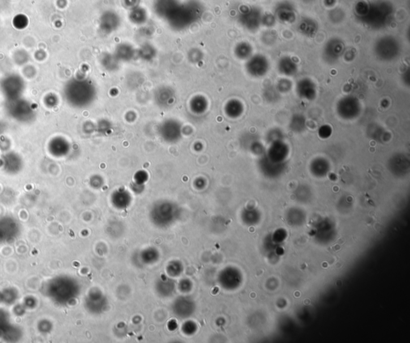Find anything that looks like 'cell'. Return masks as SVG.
Masks as SVG:
<instances>
[{
  "instance_id": "obj_22",
  "label": "cell",
  "mask_w": 410,
  "mask_h": 343,
  "mask_svg": "<svg viewBox=\"0 0 410 343\" xmlns=\"http://www.w3.org/2000/svg\"><path fill=\"white\" fill-rule=\"evenodd\" d=\"M280 92L277 91L276 87H268L264 91V97L265 100L269 102H275L280 98Z\"/></svg>"
},
{
  "instance_id": "obj_12",
  "label": "cell",
  "mask_w": 410,
  "mask_h": 343,
  "mask_svg": "<svg viewBox=\"0 0 410 343\" xmlns=\"http://www.w3.org/2000/svg\"><path fill=\"white\" fill-rule=\"evenodd\" d=\"M297 31L302 36L313 38L318 31V23L311 17H304L298 23Z\"/></svg>"
},
{
  "instance_id": "obj_28",
  "label": "cell",
  "mask_w": 410,
  "mask_h": 343,
  "mask_svg": "<svg viewBox=\"0 0 410 343\" xmlns=\"http://www.w3.org/2000/svg\"><path fill=\"white\" fill-rule=\"evenodd\" d=\"M343 55H345V59H346V60L350 62V61L353 60L354 58H355V52H354V50H352V49L350 50H347V51L345 50Z\"/></svg>"
},
{
  "instance_id": "obj_5",
  "label": "cell",
  "mask_w": 410,
  "mask_h": 343,
  "mask_svg": "<svg viewBox=\"0 0 410 343\" xmlns=\"http://www.w3.org/2000/svg\"><path fill=\"white\" fill-rule=\"evenodd\" d=\"M361 106L357 98L353 96L344 97L337 104V112L345 120H352L360 115Z\"/></svg>"
},
{
  "instance_id": "obj_15",
  "label": "cell",
  "mask_w": 410,
  "mask_h": 343,
  "mask_svg": "<svg viewBox=\"0 0 410 343\" xmlns=\"http://www.w3.org/2000/svg\"><path fill=\"white\" fill-rule=\"evenodd\" d=\"M288 153H289V147L287 144L284 143L283 140H281V141L276 142V143L270 144L268 155L272 159L274 158L276 160L278 158H283L287 155Z\"/></svg>"
},
{
  "instance_id": "obj_29",
  "label": "cell",
  "mask_w": 410,
  "mask_h": 343,
  "mask_svg": "<svg viewBox=\"0 0 410 343\" xmlns=\"http://www.w3.org/2000/svg\"><path fill=\"white\" fill-rule=\"evenodd\" d=\"M337 0H324V4L328 8H333L335 6Z\"/></svg>"
},
{
  "instance_id": "obj_6",
  "label": "cell",
  "mask_w": 410,
  "mask_h": 343,
  "mask_svg": "<svg viewBox=\"0 0 410 343\" xmlns=\"http://www.w3.org/2000/svg\"><path fill=\"white\" fill-rule=\"evenodd\" d=\"M346 50L345 44L339 38H331L323 48L322 58L329 65L335 64Z\"/></svg>"
},
{
  "instance_id": "obj_18",
  "label": "cell",
  "mask_w": 410,
  "mask_h": 343,
  "mask_svg": "<svg viewBox=\"0 0 410 343\" xmlns=\"http://www.w3.org/2000/svg\"><path fill=\"white\" fill-rule=\"evenodd\" d=\"M243 110H244L243 105L238 100H230L225 106L226 114L230 118H233V119H235V118L240 116L242 113H243Z\"/></svg>"
},
{
  "instance_id": "obj_14",
  "label": "cell",
  "mask_w": 410,
  "mask_h": 343,
  "mask_svg": "<svg viewBox=\"0 0 410 343\" xmlns=\"http://www.w3.org/2000/svg\"><path fill=\"white\" fill-rule=\"evenodd\" d=\"M178 5L179 2L177 0H156L155 4L156 15L167 19Z\"/></svg>"
},
{
  "instance_id": "obj_13",
  "label": "cell",
  "mask_w": 410,
  "mask_h": 343,
  "mask_svg": "<svg viewBox=\"0 0 410 343\" xmlns=\"http://www.w3.org/2000/svg\"><path fill=\"white\" fill-rule=\"evenodd\" d=\"M277 69L281 75L286 77H290V76H293L297 73V63L291 57L284 56L280 58L278 61Z\"/></svg>"
},
{
  "instance_id": "obj_11",
  "label": "cell",
  "mask_w": 410,
  "mask_h": 343,
  "mask_svg": "<svg viewBox=\"0 0 410 343\" xmlns=\"http://www.w3.org/2000/svg\"><path fill=\"white\" fill-rule=\"evenodd\" d=\"M120 18L117 13L113 10H108L101 15L100 19V27L103 32L110 34L119 27Z\"/></svg>"
},
{
  "instance_id": "obj_16",
  "label": "cell",
  "mask_w": 410,
  "mask_h": 343,
  "mask_svg": "<svg viewBox=\"0 0 410 343\" xmlns=\"http://www.w3.org/2000/svg\"><path fill=\"white\" fill-rule=\"evenodd\" d=\"M135 54L133 48L128 44H123L118 45L115 56L118 60L130 61L132 59Z\"/></svg>"
},
{
  "instance_id": "obj_1",
  "label": "cell",
  "mask_w": 410,
  "mask_h": 343,
  "mask_svg": "<svg viewBox=\"0 0 410 343\" xmlns=\"http://www.w3.org/2000/svg\"><path fill=\"white\" fill-rule=\"evenodd\" d=\"M395 9L389 0H360L354 6L357 22L369 29H385L394 20Z\"/></svg>"
},
{
  "instance_id": "obj_7",
  "label": "cell",
  "mask_w": 410,
  "mask_h": 343,
  "mask_svg": "<svg viewBox=\"0 0 410 343\" xmlns=\"http://www.w3.org/2000/svg\"><path fill=\"white\" fill-rule=\"evenodd\" d=\"M269 61L263 54H252L246 62V71L252 77L261 78L265 76L269 72Z\"/></svg>"
},
{
  "instance_id": "obj_27",
  "label": "cell",
  "mask_w": 410,
  "mask_h": 343,
  "mask_svg": "<svg viewBox=\"0 0 410 343\" xmlns=\"http://www.w3.org/2000/svg\"><path fill=\"white\" fill-rule=\"evenodd\" d=\"M331 127L328 126V125L323 126V127H321L320 130H319V135H320V137L323 138V139H327V138H329V136L331 135Z\"/></svg>"
},
{
  "instance_id": "obj_9",
  "label": "cell",
  "mask_w": 410,
  "mask_h": 343,
  "mask_svg": "<svg viewBox=\"0 0 410 343\" xmlns=\"http://www.w3.org/2000/svg\"><path fill=\"white\" fill-rule=\"evenodd\" d=\"M296 92L301 99L312 101L317 96L316 84L308 78L300 79L296 83Z\"/></svg>"
},
{
  "instance_id": "obj_2",
  "label": "cell",
  "mask_w": 410,
  "mask_h": 343,
  "mask_svg": "<svg viewBox=\"0 0 410 343\" xmlns=\"http://www.w3.org/2000/svg\"><path fill=\"white\" fill-rule=\"evenodd\" d=\"M200 15V6L196 2H187L179 4L167 20L176 30L184 29L194 23Z\"/></svg>"
},
{
  "instance_id": "obj_20",
  "label": "cell",
  "mask_w": 410,
  "mask_h": 343,
  "mask_svg": "<svg viewBox=\"0 0 410 343\" xmlns=\"http://www.w3.org/2000/svg\"><path fill=\"white\" fill-rule=\"evenodd\" d=\"M130 19L135 24H142V23H145L146 19H147V13L145 10L140 6H136L135 8L131 10Z\"/></svg>"
},
{
  "instance_id": "obj_19",
  "label": "cell",
  "mask_w": 410,
  "mask_h": 343,
  "mask_svg": "<svg viewBox=\"0 0 410 343\" xmlns=\"http://www.w3.org/2000/svg\"><path fill=\"white\" fill-rule=\"evenodd\" d=\"M290 127L294 133H301L306 127V120L301 114H294L290 120Z\"/></svg>"
},
{
  "instance_id": "obj_17",
  "label": "cell",
  "mask_w": 410,
  "mask_h": 343,
  "mask_svg": "<svg viewBox=\"0 0 410 343\" xmlns=\"http://www.w3.org/2000/svg\"><path fill=\"white\" fill-rule=\"evenodd\" d=\"M234 53L236 58L241 60H248L252 55V47L247 42H241L235 46Z\"/></svg>"
},
{
  "instance_id": "obj_26",
  "label": "cell",
  "mask_w": 410,
  "mask_h": 343,
  "mask_svg": "<svg viewBox=\"0 0 410 343\" xmlns=\"http://www.w3.org/2000/svg\"><path fill=\"white\" fill-rule=\"evenodd\" d=\"M277 23V19L272 13H263L262 26L273 27Z\"/></svg>"
},
{
  "instance_id": "obj_25",
  "label": "cell",
  "mask_w": 410,
  "mask_h": 343,
  "mask_svg": "<svg viewBox=\"0 0 410 343\" xmlns=\"http://www.w3.org/2000/svg\"><path fill=\"white\" fill-rule=\"evenodd\" d=\"M154 49L151 45H144L139 51L140 56L144 59H152V57L154 56Z\"/></svg>"
},
{
  "instance_id": "obj_8",
  "label": "cell",
  "mask_w": 410,
  "mask_h": 343,
  "mask_svg": "<svg viewBox=\"0 0 410 343\" xmlns=\"http://www.w3.org/2000/svg\"><path fill=\"white\" fill-rule=\"evenodd\" d=\"M273 15L277 21L283 23H293L296 19V8L290 1H281L274 7Z\"/></svg>"
},
{
  "instance_id": "obj_21",
  "label": "cell",
  "mask_w": 410,
  "mask_h": 343,
  "mask_svg": "<svg viewBox=\"0 0 410 343\" xmlns=\"http://www.w3.org/2000/svg\"><path fill=\"white\" fill-rule=\"evenodd\" d=\"M191 108L196 114H201L207 108V101L201 96L195 97L191 102Z\"/></svg>"
},
{
  "instance_id": "obj_23",
  "label": "cell",
  "mask_w": 410,
  "mask_h": 343,
  "mask_svg": "<svg viewBox=\"0 0 410 343\" xmlns=\"http://www.w3.org/2000/svg\"><path fill=\"white\" fill-rule=\"evenodd\" d=\"M276 88L281 94H286L290 92L293 88V83L287 78H282L277 82Z\"/></svg>"
},
{
  "instance_id": "obj_4",
  "label": "cell",
  "mask_w": 410,
  "mask_h": 343,
  "mask_svg": "<svg viewBox=\"0 0 410 343\" xmlns=\"http://www.w3.org/2000/svg\"><path fill=\"white\" fill-rule=\"evenodd\" d=\"M263 11L258 6H242L238 14V23L251 32L258 31L262 26Z\"/></svg>"
},
{
  "instance_id": "obj_3",
  "label": "cell",
  "mask_w": 410,
  "mask_h": 343,
  "mask_svg": "<svg viewBox=\"0 0 410 343\" xmlns=\"http://www.w3.org/2000/svg\"><path fill=\"white\" fill-rule=\"evenodd\" d=\"M373 51L377 59L382 62H393L399 58L402 53V45L395 36H381L375 42Z\"/></svg>"
},
{
  "instance_id": "obj_10",
  "label": "cell",
  "mask_w": 410,
  "mask_h": 343,
  "mask_svg": "<svg viewBox=\"0 0 410 343\" xmlns=\"http://www.w3.org/2000/svg\"><path fill=\"white\" fill-rule=\"evenodd\" d=\"M180 125L175 120H167L163 123L161 128V137L169 143H174L180 137Z\"/></svg>"
},
{
  "instance_id": "obj_30",
  "label": "cell",
  "mask_w": 410,
  "mask_h": 343,
  "mask_svg": "<svg viewBox=\"0 0 410 343\" xmlns=\"http://www.w3.org/2000/svg\"><path fill=\"white\" fill-rule=\"evenodd\" d=\"M332 249H333V251L334 252L338 251V250H340V249H341V246H340V244H337V245H334V246H333V247H332Z\"/></svg>"
},
{
  "instance_id": "obj_31",
  "label": "cell",
  "mask_w": 410,
  "mask_h": 343,
  "mask_svg": "<svg viewBox=\"0 0 410 343\" xmlns=\"http://www.w3.org/2000/svg\"><path fill=\"white\" fill-rule=\"evenodd\" d=\"M303 1H304V2H312V0H303Z\"/></svg>"
},
{
  "instance_id": "obj_24",
  "label": "cell",
  "mask_w": 410,
  "mask_h": 343,
  "mask_svg": "<svg viewBox=\"0 0 410 343\" xmlns=\"http://www.w3.org/2000/svg\"><path fill=\"white\" fill-rule=\"evenodd\" d=\"M284 135L281 130L274 128L270 130L266 135V140L269 144L283 140Z\"/></svg>"
}]
</instances>
